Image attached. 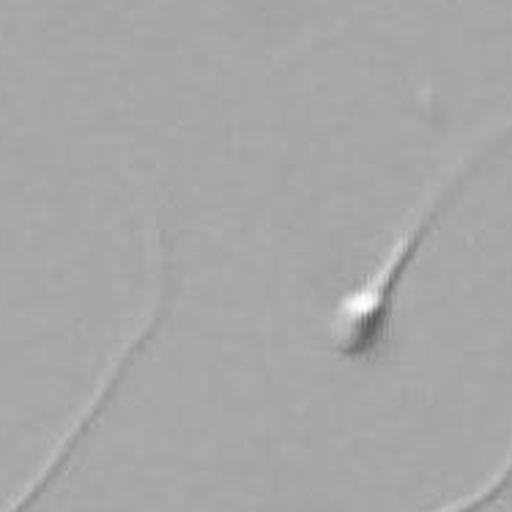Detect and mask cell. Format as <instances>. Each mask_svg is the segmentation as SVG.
I'll return each instance as SVG.
<instances>
[{"instance_id": "1", "label": "cell", "mask_w": 512, "mask_h": 512, "mask_svg": "<svg viewBox=\"0 0 512 512\" xmlns=\"http://www.w3.org/2000/svg\"><path fill=\"white\" fill-rule=\"evenodd\" d=\"M510 140L512 118H507L496 132L466 151L444 176L436 178V184L408 214V220L395 233V239L389 241L387 250L381 252L376 266L337 299L332 318H329V337L340 359L362 365L384 354L392 337L398 293L417 255L428 244V236L436 230L444 211L450 209L455 198L466 189V184L477 176V170Z\"/></svg>"}, {"instance_id": "3", "label": "cell", "mask_w": 512, "mask_h": 512, "mask_svg": "<svg viewBox=\"0 0 512 512\" xmlns=\"http://www.w3.org/2000/svg\"><path fill=\"white\" fill-rule=\"evenodd\" d=\"M491 507H496V491H493L488 482H480L469 493L452 496L447 502L433 504V507L422 512H485L491 510Z\"/></svg>"}, {"instance_id": "2", "label": "cell", "mask_w": 512, "mask_h": 512, "mask_svg": "<svg viewBox=\"0 0 512 512\" xmlns=\"http://www.w3.org/2000/svg\"><path fill=\"white\" fill-rule=\"evenodd\" d=\"M157 291H154V299L148 304L140 321L132 329V335L126 337L121 348L115 351V356L107 362V367L102 370V376L96 381L94 392L88 395L83 406L77 408V414L69 419V425L61 430V436L55 439V444L50 447V452L44 455V460L39 463V469L33 471L28 480L22 482L17 491L11 493L6 502L0 504V512H28L33 504L42 499V493L55 482V477L66 469V463L74 458L77 447L83 444V439L91 433L99 419L105 417L110 400L115 398V392L121 387V381L129 376V370L135 367V362L140 359V354L146 351L151 340L157 337L159 326H162V318H165V310H168L170 302V266H157Z\"/></svg>"}]
</instances>
